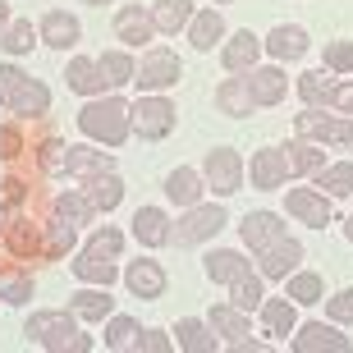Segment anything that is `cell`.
Returning a JSON list of instances; mask_svg holds the SVG:
<instances>
[{
  "mask_svg": "<svg viewBox=\"0 0 353 353\" xmlns=\"http://www.w3.org/2000/svg\"><path fill=\"white\" fill-rule=\"evenodd\" d=\"M285 299H294V303H321V275H312V271H294V275H289Z\"/></svg>",
  "mask_w": 353,
  "mask_h": 353,
  "instance_id": "ab89813d",
  "label": "cell"
},
{
  "mask_svg": "<svg viewBox=\"0 0 353 353\" xmlns=\"http://www.w3.org/2000/svg\"><path fill=\"white\" fill-rule=\"evenodd\" d=\"M344 234H349V243H353V216H349V225H344Z\"/></svg>",
  "mask_w": 353,
  "mask_h": 353,
  "instance_id": "11a10c76",
  "label": "cell"
},
{
  "mask_svg": "<svg viewBox=\"0 0 353 353\" xmlns=\"http://www.w3.org/2000/svg\"><path fill=\"white\" fill-rule=\"evenodd\" d=\"M316 349H326V353H349V349H353V340H349V335H340L335 326L307 321V326L294 335V353H316Z\"/></svg>",
  "mask_w": 353,
  "mask_h": 353,
  "instance_id": "30bf717a",
  "label": "cell"
},
{
  "mask_svg": "<svg viewBox=\"0 0 353 353\" xmlns=\"http://www.w3.org/2000/svg\"><path fill=\"white\" fill-rule=\"evenodd\" d=\"M88 197H92V207H97V211H115L119 197H124V188H119L115 174L105 170V174H97V179H88Z\"/></svg>",
  "mask_w": 353,
  "mask_h": 353,
  "instance_id": "8d00e7d4",
  "label": "cell"
},
{
  "mask_svg": "<svg viewBox=\"0 0 353 353\" xmlns=\"http://www.w3.org/2000/svg\"><path fill=\"white\" fill-rule=\"evenodd\" d=\"M74 275H79V280H88V285H105V289L119 280L115 257H101L97 248H83V252H79V262H74Z\"/></svg>",
  "mask_w": 353,
  "mask_h": 353,
  "instance_id": "7402d4cb",
  "label": "cell"
},
{
  "mask_svg": "<svg viewBox=\"0 0 353 353\" xmlns=\"http://www.w3.org/2000/svg\"><path fill=\"white\" fill-rule=\"evenodd\" d=\"M211 330L230 335V344L248 340V312L234 307V303H216V307H211Z\"/></svg>",
  "mask_w": 353,
  "mask_h": 353,
  "instance_id": "f546056e",
  "label": "cell"
},
{
  "mask_svg": "<svg viewBox=\"0 0 353 353\" xmlns=\"http://www.w3.org/2000/svg\"><path fill=\"white\" fill-rule=\"evenodd\" d=\"M262 46L275 55V60H299V55H307V46H312V41H307V32H303L299 23H275L271 37H266Z\"/></svg>",
  "mask_w": 353,
  "mask_h": 353,
  "instance_id": "e0dca14e",
  "label": "cell"
},
{
  "mask_svg": "<svg viewBox=\"0 0 353 353\" xmlns=\"http://www.w3.org/2000/svg\"><path fill=\"white\" fill-rule=\"evenodd\" d=\"M60 170L74 174V179H97V174L115 170V157L110 152H97V147H65V165Z\"/></svg>",
  "mask_w": 353,
  "mask_h": 353,
  "instance_id": "7c38bea8",
  "label": "cell"
},
{
  "mask_svg": "<svg viewBox=\"0 0 353 353\" xmlns=\"http://www.w3.org/2000/svg\"><path fill=\"white\" fill-rule=\"evenodd\" d=\"M243 79H248L252 101H257V105H280V101H285V92H289L285 69H275V65H266V69H248Z\"/></svg>",
  "mask_w": 353,
  "mask_h": 353,
  "instance_id": "9a60e30c",
  "label": "cell"
},
{
  "mask_svg": "<svg viewBox=\"0 0 353 353\" xmlns=\"http://www.w3.org/2000/svg\"><path fill=\"white\" fill-rule=\"evenodd\" d=\"M239 234H243V243H248L252 252H262V248H271L275 239H285V225H280L275 211H252V216H243Z\"/></svg>",
  "mask_w": 353,
  "mask_h": 353,
  "instance_id": "4fadbf2b",
  "label": "cell"
},
{
  "mask_svg": "<svg viewBox=\"0 0 353 353\" xmlns=\"http://www.w3.org/2000/svg\"><path fill=\"white\" fill-rule=\"evenodd\" d=\"M202 179L211 183V193H239L243 188V161H239L234 147H211L207 152V165H202Z\"/></svg>",
  "mask_w": 353,
  "mask_h": 353,
  "instance_id": "5b68a950",
  "label": "cell"
},
{
  "mask_svg": "<svg viewBox=\"0 0 353 353\" xmlns=\"http://www.w3.org/2000/svg\"><path fill=\"white\" fill-rule=\"evenodd\" d=\"M248 179H252V188H262V193L280 188V183L289 179V157L280 152V147H262V152L252 157V165H248Z\"/></svg>",
  "mask_w": 353,
  "mask_h": 353,
  "instance_id": "9c48e42d",
  "label": "cell"
},
{
  "mask_svg": "<svg viewBox=\"0 0 353 353\" xmlns=\"http://www.w3.org/2000/svg\"><path fill=\"white\" fill-rule=\"evenodd\" d=\"M23 335L32 344H41V349H74V353L92 349V340L79 335V326H74V307L69 312H32Z\"/></svg>",
  "mask_w": 353,
  "mask_h": 353,
  "instance_id": "7a4b0ae2",
  "label": "cell"
},
{
  "mask_svg": "<svg viewBox=\"0 0 353 353\" xmlns=\"http://www.w3.org/2000/svg\"><path fill=\"white\" fill-rule=\"evenodd\" d=\"M234 307H243V312H252V307H262V280L257 275H243V280H234Z\"/></svg>",
  "mask_w": 353,
  "mask_h": 353,
  "instance_id": "ee69618b",
  "label": "cell"
},
{
  "mask_svg": "<svg viewBox=\"0 0 353 353\" xmlns=\"http://www.w3.org/2000/svg\"><path fill=\"white\" fill-rule=\"evenodd\" d=\"M41 41L46 46H55V51H65V46H79V37H83V28H79V19L74 14H65V10H51L46 19H41Z\"/></svg>",
  "mask_w": 353,
  "mask_h": 353,
  "instance_id": "ac0fdd59",
  "label": "cell"
},
{
  "mask_svg": "<svg viewBox=\"0 0 353 353\" xmlns=\"http://www.w3.org/2000/svg\"><path fill=\"white\" fill-rule=\"evenodd\" d=\"M174 340H179V349H188V353H216V340L207 335V326H202L197 316H183L179 326H174Z\"/></svg>",
  "mask_w": 353,
  "mask_h": 353,
  "instance_id": "e575fe53",
  "label": "cell"
},
{
  "mask_svg": "<svg viewBox=\"0 0 353 353\" xmlns=\"http://www.w3.org/2000/svg\"><path fill=\"white\" fill-rule=\"evenodd\" d=\"M225 37V19H221V10H202V14H193V23H188V41H193L197 51H211L216 41Z\"/></svg>",
  "mask_w": 353,
  "mask_h": 353,
  "instance_id": "f1b7e54d",
  "label": "cell"
},
{
  "mask_svg": "<svg viewBox=\"0 0 353 353\" xmlns=\"http://www.w3.org/2000/svg\"><path fill=\"white\" fill-rule=\"evenodd\" d=\"M124 285H129L138 299H161V294H165V271H161V262H152V257H138V262H129V271H124Z\"/></svg>",
  "mask_w": 353,
  "mask_h": 353,
  "instance_id": "5bb4252c",
  "label": "cell"
},
{
  "mask_svg": "<svg viewBox=\"0 0 353 353\" xmlns=\"http://www.w3.org/2000/svg\"><path fill=\"white\" fill-rule=\"evenodd\" d=\"M326 69L330 74H353V41H330L326 46Z\"/></svg>",
  "mask_w": 353,
  "mask_h": 353,
  "instance_id": "bcb514c9",
  "label": "cell"
},
{
  "mask_svg": "<svg viewBox=\"0 0 353 353\" xmlns=\"http://www.w3.org/2000/svg\"><path fill=\"white\" fill-rule=\"evenodd\" d=\"M303 262V243L299 239H275L271 248H262V275L266 280H285V275H294Z\"/></svg>",
  "mask_w": 353,
  "mask_h": 353,
  "instance_id": "8fae6325",
  "label": "cell"
},
{
  "mask_svg": "<svg viewBox=\"0 0 353 353\" xmlns=\"http://www.w3.org/2000/svg\"><path fill=\"white\" fill-rule=\"evenodd\" d=\"M97 69L105 74V83H110V88H119V83H133V74H138V65H133L129 51H105L101 60H97Z\"/></svg>",
  "mask_w": 353,
  "mask_h": 353,
  "instance_id": "74e56055",
  "label": "cell"
},
{
  "mask_svg": "<svg viewBox=\"0 0 353 353\" xmlns=\"http://www.w3.org/2000/svg\"><path fill=\"white\" fill-rule=\"evenodd\" d=\"M69 248H74V225L69 221L51 225V230H46V262H60Z\"/></svg>",
  "mask_w": 353,
  "mask_h": 353,
  "instance_id": "7bdbcfd3",
  "label": "cell"
},
{
  "mask_svg": "<svg viewBox=\"0 0 353 353\" xmlns=\"http://www.w3.org/2000/svg\"><path fill=\"white\" fill-rule=\"evenodd\" d=\"M152 19H157V32L174 37V32H183V28L193 23V0H157Z\"/></svg>",
  "mask_w": 353,
  "mask_h": 353,
  "instance_id": "cb8c5ba5",
  "label": "cell"
},
{
  "mask_svg": "<svg viewBox=\"0 0 353 353\" xmlns=\"http://www.w3.org/2000/svg\"><path fill=\"white\" fill-rule=\"evenodd\" d=\"M133 129H138V138H147V143L165 138V133L174 129V101H165V97H143V101L133 105Z\"/></svg>",
  "mask_w": 353,
  "mask_h": 353,
  "instance_id": "52a82bcc",
  "label": "cell"
},
{
  "mask_svg": "<svg viewBox=\"0 0 353 353\" xmlns=\"http://www.w3.org/2000/svg\"><path fill=\"white\" fill-rule=\"evenodd\" d=\"M0 299L5 303H28L32 299V280H28V275H0Z\"/></svg>",
  "mask_w": 353,
  "mask_h": 353,
  "instance_id": "7dc6e473",
  "label": "cell"
},
{
  "mask_svg": "<svg viewBox=\"0 0 353 353\" xmlns=\"http://www.w3.org/2000/svg\"><path fill=\"white\" fill-rule=\"evenodd\" d=\"M5 248L23 262V257H46V239H41L37 225H23V221H10L5 230Z\"/></svg>",
  "mask_w": 353,
  "mask_h": 353,
  "instance_id": "603a6c76",
  "label": "cell"
},
{
  "mask_svg": "<svg viewBox=\"0 0 353 353\" xmlns=\"http://www.w3.org/2000/svg\"><path fill=\"white\" fill-rule=\"evenodd\" d=\"M79 129L88 133V138H97V143H105V147H119L133 129V105L119 101V97H92L79 110Z\"/></svg>",
  "mask_w": 353,
  "mask_h": 353,
  "instance_id": "6da1fadb",
  "label": "cell"
},
{
  "mask_svg": "<svg viewBox=\"0 0 353 353\" xmlns=\"http://www.w3.org/2000/svg\"><path fill=\"white\" fill-rule=\"evenodd\" d=\"M152 32H157V19L147 10H138V5H124V10L115 14V37L129 41V46H143V41H152Z\"/></svg>",
  "mask_w": 353,
  "mask_h": 353,
  "instance_id": "2e32d148",
  "label": "cell"
},
{
  "mask_svg": "<svg viewBox=\"0 0 353 353\" xmlns=\"http://www.w3.org/2000/svg\"><path fill=\"white\" fill-rule=\"evenodd\" d=\"M330 105H335L340 115H353V83H335V97H330Z\"/></svg>",
  "mask_w": 353,
  "mask_h": 353,
  "instance_id": "816d5d0a",
  "label": "cell"
},
{
  "mask_svg": "<svg viewBox=\"0 0 353 353\" xmlns=\"http://www.w3.org/2000/svg\"><path fill=\"white\" fill-rule=\"evenodd\" d=\"M23 83H28V74H19L14 65H0V105H5V110H10L14 97L23 92Z\"/></svg>",
  "mask_w": 353,
  "mask_h": 353,
  "instance_id": "f6af8a7d",
  "label": "cell"
},
{
  "mask_svg": "<svg viewBox=\"0 0 353 353\" xmlns=\"http://www.w3.org/2000/svg\"><path fill=\"white\" fill-rule=\"evenodd\" d=\"M285 157H289V174H316L321 165H326V152L316 143H294V147H285Z\"/></svg>",
  "mask_w": 353,
  "mask_h": 353,
  "instance_id": "836d02e7",
  "label": "cell"
},
{
  "mask_svg": "<svg viewBox=\"0 0 353 353\" xmlns=\"http://www.w3.org/2000/svg\"><path fill=\"white\" fill-rule=\"evenodd\" d=\"M243 275H248V262H243L239 252L221 248V252L207 257V280H216V285H234V280H243Z\"/></svg>",
  "mask_w": 353,
  "mask_h": 353,
  "instance_id": "4dcf8cb0",
  "label": "cell"
},
{
  "mask_svg": "<svg viewBox=\"0 0 353 353\" xmlns=\"http://www.w3.org/2000/svg\"><path fill=\"white\" fill-rule=\"evenodd\" d=\"M28 143H23V129L19 124H0V157L14 161V157H23Z\"/></svg>",
  "mask_w": 353,
  "mask_h": 353,
  "instance_id": "c3c4849f",
  "label": "cell"
},
{
  "mask_svg": "<svg viewBox=\"0 0 353 353\" xmlns=\"http://www.w3.org/2000/svg\"><path fill=\"white\" fill-rule=\"evenodd\" d=\"M65 79H69V88H74V92H83V97H101V88H105V74L97 69V60H88V55L69 60Z\"/></svg>",
  "mask_w": 353,
  "mask_h": 353,
  "instance_id": "484cf974",
  "label": "cell"
},
{
  "mask_svg": "<svg viewBox=\"0 0 353 353\" xmlns=\"http://www.w3.org/2000/svg\"><path fill=\"white\" fill-rule=\"evenodd\" d=\"M221 230H225V207H202V202H197V207H188V216L170 230V239L179 248H193V243L221 234Z\"/></svg>",
  "mask_w": 353,
  "mask_h": 353,
  "instance_id": "8992f818",
  "label": "cell"
},
{
  "mask_svg": "<svg viewBox=\"0 0 353 353\" xmlns=\"http://www.w3.org/2000/svg\"><path fill=\"white\" fill-rule=\"evenodd\" d=\"M262 326H266V335L285 340L289 330H294V303H285V299H262Z\"/></svg>",
  "mask_w": 353,
  "mask_h": 353,
  "instance_id": "1f68e13d",
  "label": "cell"
},
{
  "mask_svg": "<svg viewBox=\"0 0 353 353\" xmlns=\"http://www.w3.org/2000/svg\"><path fill=\"white\" fill-rule=\"evenodd\" d=\"M257 55H262V41H257L248 28H243V32H234V37L225 41L221 60H225V69H230V74H243V69L257 65Z\"/></svg>",
  "mask_w": 353,
  "mask_h": 353,
  "instance_id": "44dd1931",
  "label": "cell"
},
{
  "mask_svg": "<svg viewBox=\"0 0 353 353\" xmlns=\"http://www.w3.org/2000/svg\"><path fill=\"white\" fill-rule=\"evenodd\" d=\"M294 129L307 143H330V147H353V119L340 115H316V105H307L303 115H294Z\"/></svg>",
  "mask_w": 353,
  "mask_h": 353,
  "instance_id": "3957f363",
  "label": "cell"
},
{
  "mask_svg": "<svg viewBox=\"0 0 353 353\" xmlns=\"http://www.w3.org/2000/svg\"><path fill=\"white\" fill-rule=\"evenodd\" d=\"M202 174L188 170V165H179V170H170V179H165V197L170 202H179V207H197V197H202Z\"/></svg>",
  "mask_w": 353,
  "mask_h": 353,
  "instance_id": "d4e9b609",
  "label": "cell"
},
{
  "mask_svg": "<svg viewBox=\"0 0 353 353\" xmlns=\"http://www.w3.org/2000/svg\"><path fill=\"white\" fill-rule=\"evenodd\" d=\"M179 74H183L179 55L165 51V46H152V51L143 55L138 74H133V83H138L143 92H165V88H174V83H179Z\"/></svg>",
  "mask_w": 353,
  "mask_h": 353,
  "instance_id": "277c9868",
  "label": "cell"
},
{
  "mask_svg": "<svg viewBox=\"0 0 353 353\" xmlns=\"http://www.w3.org/2000/svg\"><path fill=\"white\" fill-rule=\"evenodd\" d=\"M133 234H138V243H147V248H161V243H170V216L161 207H138Z\"/></svg>",
  "mask_w": 353,
  "mask_h": 353,
  "instance_id": "d6986e66",
  "label": "cell"
},
{
  "mask_svg": "<svg viewBox=\"0 0 353 353\" xmlns=\"http://www.w3.org/2000/svg\"><path fill=\"white\" fill-rule=\"evenodd\" d=\"M88 248H97L101 257H119V248H124V234L105 225V230H97V234H92V243H88Z\"/></svg>",
  "mask_w": 353,
  "mask_h": 353,
  "instance_id": "681fc988",
  "label": "cell"
},
{
  "mask_svg": "<svg viewBox=\"0 0 353 353\" xmlns=\"http://www.w3.org/2000/svg\"><path fill=\"white\" fill-rule=\"evenodd\" d=\"M55 211H60V221H69V225H88L97 207H92L88 193H65L60 202H55Z\"/></svg>",
  "mask_w": 353,
  "mask_h": 353,
  "instance_id": "b9f144b4",
  "label": "cell"
},
{
  "mask_svg": "<svg viewBox=\"0 0 353 353\" xmlns=\"http://www.w3.org/2000/svg\"><path fill=\"white\" fill-rule=\"evenodd\" d=\"M312 179H316V188H326L330 197H349V193H353V161H340V165H321Z\"/></svg>",
  "mask_w": 353,
  "mask_h": 353,
  "instance_id": "d6a6232c",
  "label": "cell"
},
{
  "mask_svg": "<svg viewBox=\"0 0 353 353\" xmlns=\"http://www.w3.org/2000/svg\"><path fill=\"white\" fill-rule=\"evenodd\" d=\"M83 5H110V0H83Z\"/></svg>",
  "mask_w": 353,
  "mask_h": 353,
  "instance_id": "9f6ffc18",
  "label": "cell"
},
{
  "mask_svg": "<svg viewBox=\"0 0 353 353\" xmlns=\"http://www.w3.org/2000/svg\"><path fill=\"white\" fill-rule=\"evenodd\" d=\"M299 97L307 105H330V97H335V79L321 74V69H312V74H303V79H299Z\"/></svg>",
  "mask_w": 353,
  "mask_h": 353,
  "instance_id": "f35d334b",
  "label": "cell"
},
{
  "mask_svg": "<svg viewBox=\"0 0 353 353\" xmlns=\"http://www.w3.org/2000/svg\"><path fill=\"white\" fill-rule=\"evenodd\" d=\"M211 5H230V0H211Z\"/></svg>",
  "mask_w": 353,
  "mask_h": 353,
  "instance_id": "6f0895ef",
  "label": "cell"
},
{
  "mask_svg": "<svg viewBox=\"0 0 353 353\" xmlns=\"http://www.w3.org/2000/svg\"><path fill=\"white\" fill-rule=\"evenodd\" d=\"M10 23V5H5V0H0V28Z\"/></svg>",
  "mask_w": 353,
  "mask_h": 353,
  "instance_id": "db71d44e",
  "label": "cell"
},
{
  "mask_svg": "<svg viewBox=\"0 0 353 353\" xmlns=\"http://www.w3.org/2000/svg\"><path fill=\"white\" fill-rule=\"evenodd\" d=\"M46 110H51V92H46V83H37V79H28L23 92H19L14 105H10V115H19V119H37V115H46Z\"/></svg>",
  "mask_w": 353,
  "mask_h": 353,
  "instance_id": "4316f807",
  "label": "cell"
},
{
  "mask_svg": "<svg viewBox=\"0 0 353 353\" xmlns=\"http://www.w3.org/2000/svg\"><path fill=\"white\" fill-rule=\"evenodd\" d=\"M138 349H147V353H165V349H170V340H165L161 330H143V335H138Z\"/></svg>",
  "mask_w": 353,
  "mask_h": 353,
  "instance_id": "f5cc1de1",
  "label": "cell"
},
{
  "mask_svg": "<svg viewBox=\"0 0 353 353\" xmlns=\"http://www.w3.org/2000/svg\"><path fill=\"white\" fill-rule=\"evenodd\" d=\"M69 307H74V316H83V321H101V316L115 312V299L105 294V285L101 289H79V294L69 299Z\"/></svg>",
  "mask_w": 353,
  "mask_h": 353,
  "instance_id": "83f0119b",
  "label": "cell"
},
{
  "mask_svg": "<svg viewBox=\"0 0 353 353\" xmlns=\"http://www.w3.org/2000/svg\"><path fill=\"white\" fill-rule=\"evenodd\" d=\"M216 105H221L230 119H243V115H252L257 110V101H252V88H248V79H225L221 88H216Z\"/></svg>",
  "mask_w": 353,
  "mask_h": 353,
  "instance_id": "ffe728a7",
  "label": "cell"
},
{
  "mask_svg": "<svg viewBox=\"0 0 353 353\" xmlns=\"http://www.w3.org/2000/svg\"><path fill=\"white\" fill-rule=\"evenodd\" d=\"M138 321L133 316H115L110 326H105V349H138Z\"/></svg>",
  "mask_w": 353,
  "mask_h": 353,
  "instance_id": "60d3db41",
  "label": "cell"
},
{
  "mask_svg": "<svg viewBox=\"0 0 353 353\" xmlns=\"http://www.w3.org/2000/svg\"><path fill=\"white\" fill-rule=\"evenodd\" d=\"M285 211L299 216L303 225H312V230L330 225V202L321 197V188H289L285 193Z\"/></svg>",
  "mask_w": 353,
  "mask_h": 353,
  "instance_id": "ba28073f",
  "label": "cell"
},
{
  "mask_svg": "<svg viewBox=\"0 0 353 353\" xmlns=\"http://www.w3.org/2000/svg\"><path fill=\"white\" fill-rule=\"evenodd\" d=\"M326 312H330V321H353V289H340L326 303Z\"/></svg>",
  "mask_w": 353,
  "mask_h": 353,
  "instance_id": "f907efd6",
  "label": "cell"
},
{
  "mask_svg": "<svg viewBox=\"0 0 353 353\" xmlns=\"http://www.w3.org/2000/svg\"><path fill=\"white\" fill-rule=\"evenodd\" d=\"M37 28L28 23V19H19V23H5V32H0V46H5V55H28L32 46H37Z\"/></svg>",
  "mask_w": 353,
  "mask_h": 353,
  "instance_id": "d590c367",
  "label": "cell"
}]
</instances>
